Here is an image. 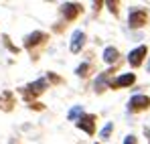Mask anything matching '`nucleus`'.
<instances>
[{
    "instance_id": "20e7f679",
    "label": "nucleus",
    "mask_w": 150,
    "mask_h": 144,
    "mask_svg": "<svg viewBox=\"0 0 150 144\" xmlns=\"http://www.w3.org/2000/svg\"><path fill=\"white\" fill-rule=\"evenodd\" d=\"M146 53H148L146 45L136 47L134 51H130V55H128V63H130L132 67H140V65H142V61H144V57H146Z\"/></svg>"
},
{
    "instance_id": "a211bd4d",
    "label": "nucleus",
    "mask_w": 150,
    "mask_h": 144,
    "mask_svg": "<svg viewBox=\"0 0 150 144\" xmlns=\"http://www.w3.org/2000/svg\"><path fill=\"white\" fill-rule=\"evenodd\" d=\"M146 69H148V71H150V61H148V65H146Z\"/></svg>"
},
{
    "instance_id": "dca6fc26",
    "label": "nucleus",
    "mask_w": 150,
    "mask_h": 144,
    "mask_svg": "<svg viewBox=\"0 0 150 144\" xmlns=\"http://www.w3.org/2000/svg\"><path fill=\"white\" fill-rule=\"evenodd\" d=\"M110 10H112V12H114V14H116V12H118V6H116V4H114V2H110Z\"/></svg>"
},
{
    "instance_id": "1a4fd4ad",
    "label": "nucleus",
    "mask_w": 150,
    "mask_h": 144,
    "mask_svg": "<svg viewBox=\"0 0 150 144\" xmlns=\"http://www.w3.org/2000/svg\"><path fill=\"white\" fill-rule=\"evenodd\" d=\"M47 89V79H37L35 83H30L28 85V92L33 94V96H37V94H43Z\"/></svg>"
},
{
    "instance_id": "2eb2a0df",
    "label": "nucleus",
    "mask_w": 150,
    "mask_h": 144,
    "mask_svg": "<svg viewBox=\"0 0 150 144\" xmlns=\"http://www.w3.org/2000/svg\"><path fill=\"white\" fill-rule=\"evenodd\" d=\"M124 144H136V136H132V134H128L124 138Z\"/></svg>"
},
{
    "instance_id": "f03ea898",
    "label": "nucleus",
    "mask_w": 150,
    "mask_h": 144,
    "mask_svg": "<svg viewBox=\"0 0 150 144\" xmlns=\"http://www.w3.org/2000/svg\"><path fill=\"white\" fill-rule=\"evenodd\" d=\"M77 128L79 130H83V132H87L89 136H93L96 134V116H91V114H81L79 118H77Z\"/></svg>"
},
{
    "instance_id": "39448f33",
    "label": "nucleus",
    "mask_w": 150,
    "mask_h": 144,
    "mask_svg": "<svg viewBox=\"0 0 150 144\" xmlns=\"http://www.w3.org/2000/svg\"><path fill=\"white\" fill-rule=\"evenodd\" d=\"M49 37L45 35V33H41V31H35V33H30L28 37L25 39V47L28 49V51H33V49L37 47V45H41V43H45Z\"/></svg>"
},
{
    "instance_id": "4468645a",
    "label": "nucleus",
    "mask_w": 150,
    "mask_h": 144,
    "mask_svg": "<svg viewBox=\"0 0 150 144\" xmlns=\"http://www.w3.org/2000/svg\"><path fill=\"white\" fill-rule=\"evenodd\" d=\"M75 73H77V75H81V77H85V75L89 73V63H81V65L75 69Z\"/></svg>"
},
{
    "instance_id": "ddd939ff",
    "label": "nucleus",
    "mask_w": 150,
    "mask_h": 144,
    "mask_svg": "<svg viewBox=\"0 0 150 144\" xmlns=\"http://www.w3.org/2000/svg\"><path fill=\"white\" fill-rule=\"evenodd\" d=\"M108 75H110V71H103L100 77L96 79V89H101V87L105 85V79H108Z\"/></svg>"
},
{
    "instance_id": "7ed1b4c3",
    "label": "nucleus",
    "mask_w": 150,
    "mask_h": 144,
    "mask_svg": "<svg viewBox=\"0 0 150 144\" xmlns=\"http://www.w3.org/2000/svg\"><path fill=\"white\" fill-rule=\"evenodd\" d=\"M150 108V97L148 96H134L128 101V110L130 112H142Z\"/></svg>"
},
{
    "instance_id": "f3484780",
    "label": "nucleus",
    "mask_w": 150,
    "mask_h": 144,
    "mask_svg": "<svg viewBox=\"0 0 150 144\" xmlns=\"http://www.w3.org/2000/svg\"><path fill=\"white\" fill-rule=\"evenodd\" d=\"M144 132H146V136H148V140H150V128H146Z\"/></svg>"
},
{
    "instance_id": "0eeeda50",
    "label": "nucleus",
    "mask_w": 150,
    "mask_h": 144,
    "mask_svg": "<svg viewBox=\"0 0 150 144\" xmlns=\"http://www.w3.org/2000/svg\"><path fill=\"white\" fill-rule=\"evenodd\" d=\"M81 4H77V2H67V4H63V14H65V18L67 21H73L77 18L79 14H81Z\"/></svg>"
},
{
    "instance_id": "f8f14e48",
    "label": "nucleus",
    "mask_w": 150,
    "mask_h": 144,
    "mask_svg": "<svg viewBox=\"0 0 150 144\" xmlns=\"http://www.w3.org/2000/svg\"><path fill=\"white\" fill-rule=\"evenodd\" d=\"M112 128H114V124H112V122H108V124H105V126L101 128L100 136L103 138V140H105V138H110V134H112Z\"/></svg>"
},
{
    "instance_id": "9d476101",
    "label": "nucleus",
    "mask_w": 150,
    "mask_h": 144,
    "mask_svg": "<svg viewBox=\"0 0 150 144\" xmlns=\"http://www.w3.org/2000/svg\"><path fill=\"white\" fill-rule=\"evenodd\" d=\"M118 49L116 47H105L103 49V61L105 63H114V61H118Z\"/></svg>"
},
{
    "instance_id": "423d86ee",
    "label": "nucleus",
    "mask_w": 150,
    "mask_h": 144,
    "mask_svg": "<svg viewBox=\"0 0 150 144\" xmlns=\"http://www.w3.org/2000/svg\"><path fill=\"white\" fill-rule=\"evenodd\" d=\"M134 81H136V75H134V73H124V75H120V77H116V79L110 83V87H114V89H120V87H130Z\"/></svg>"
},
{
    "instance_id": "6e6552de",
    "label": "nucleus",
    "mask_w": 150,
    "mask_h": 144,
    "mask_svg": "<svg viewBox=\"0 0 150 144\" xmlns=\"http://www.w3.org/2000/svg\"><path fill=\"white\" fill-rule=\"evenodd\" d=\"M83 43H85V33L77 28L73 35H71V45H69L71 53H79V51H81V47H83Z\"/></svg>"
},
{
    "instance_id": "9b49d317",
    "label": "nucleus",
    "mask_w": 150,
    "mask_h": 144,
    "mask_svg": "<svg viewBox=\"0 0 150 144\" xmlns=\"http://www.w3.org/2000/svg\"><path fill=\"white\" fill-rule=\"evenodd\" d=\"M81 114H83V108H81V106H75V108L69 110V116H67V118H69V120H73V122H77V118H79Z\"/></svg>"
},
{
    "instance_id": "f257e3e1",
    "label": "nucleus",
    "mask_w": 150,
    "mask_h": 144,
    "mask_svg": "<svg viewBox=\"0 0 150 144\" xmlns=\"http://www.w3.org/2000/svg\"><path fill=\"white\" fill-rule=\"evenodd\" d=\"M148 21V12L146 8H130V14H128V24L130 28H140L144 26Z\"/></svg>"
}]
</instances>
